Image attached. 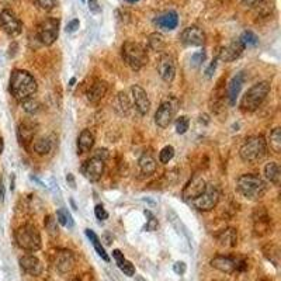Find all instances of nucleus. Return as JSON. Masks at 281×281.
Returning <instances> with one entry per match:
<instances>
[{"label": "nucleus", "mask_w": 281, "mask_h": 281, "mask_svg": "<svg viewBox=\"0 0 281 281\" xmlns=\"http://www.w3.org/2000/svg\"><path fill=\"white\" fill-rule=\"evenodd\" d=\"M38 89L34 76L23 69H14L10 76V93L17 101H23L35 94Z\"/></svg>", "instance_id": "nucleus-1"}, {"label": "nucleus", "mask_w": 281, "mask_h": 281, "mask_svg": "<svg viewBox=\"0 0 281 281\" xmlns=\"http://www.w3.org/2000/svg\"><path fill=\"white\" fill-rule=\"evenodd\" d=\"M267 190V183L258 175L246 173L236 179V191L248 200H260L266 196Z\"/></svg>", "instance_id": "nucleus-2"}, {"label": "nucleus", "mask_w": 281, "mask_h": 281, "mask_svg": "<svg viewBox=\"0 0 281 281\" xmlns=\"http://www.w3.org/2000/svg\"><path fill=\"white\" fill-rule=\"evenodd\" d=\"M270 89H272V86H270V82H267V80L253 84L241 99V104H239L241 110L245 111V113L256 111L259 107L265 103V100L267 99Z\"/></svg>", "instance_id": "nucleus-3"}, {"label": "nucleus", "mask_w": 281, "mask_h": 281, "mask_svg": "<svg viewBox=\"0 0 281 281\" xmlns=\"http://www.w3.org/2000/svg\"><path fill=\"white\" fill-rule=\"evenodd\" d=\"M267 153V142L265 137L255 135L248 138L239 149V156L246 163H255L262 160Z\"/></svg>", "instance_id": "nucleus-4"}, {"label": "nucleus", "mask_w": 281, "mask_h": 281, "mask_svg": "<svg viewBox=\"0 0 281 281\" xmlns=\"http://www.w3.org/2000/svg\"><path fill=\"white\" fill-rule=\"evenodd\" d=\"M121 55L124 62L128 65L132 70H141L148 63V53L144 45L135 41H127L122 44Z\"/></svg>", "instance_id": "nucleus-5"}, {"label": "nucleus", "mask_w": 281, "mask_h": 281, "mask_svg": "<svg viewBox=\"0 0 281 281\" xmlns=\"http://www.w3.org/2000/svg\"><path fill=\"white\" fill-rule=\"evenodd\" d=\"M17 245L27 252H37L41 249V235L39 231L31 224L21 225L14 234Z\"/></svg>", "instance_id": "nucleus-6"}, {"label": "nucleus", "mask_w": 281, "mask_h": 281, "mask_svg": "<svg viewBox=\"0 0 281 281\" xmlns=\"http://www.w3.org/2000/svg\"><path fill=\"white\" fill-rule=\"evenodd\" d=\"M220 190L215 184H207L205 190L197 198L190 201V204L198 211L207 213L217 207L218 201H220Z\"/></svg>", "instance_id": "nucleus-7"}, {"label": "nucleus", "mask_w": 281, "mask_h": 281, "mask_svg": "<svg viewBox=\"0 0 281 281\" xmlns=\"http://www.w3.org/2000/svg\"><path fill=\"white\" fill-rule=\"evenodd\" d=\"M177 108H179V101L176 97H167L163 100L155 114L156 125L159 128H167L173 121L176 113H177Z\"/></svg>", "instance_id": "nucleus-8"}, {"label": "nucleus", "mask_w": 281, "mask_h": 281, "mask_svg": "<svg viewBox=\"0 0 281 281\" xmlns=\"http://www.w3.org/2000/svg\"><path fill=\"white\" fill-rule=\"evenodd\" d=\"M58 34H59V20L56 18L42 20L37 28V37L42 45H52L58 39Z\"/></svg>", "instance_id": "nucleus-9"}, {"label": "nucleus", "mask_w": 281, "mask_h": 281, "mask_svg": "<svg viewBox=\"0 0 281 281\" xmlns=\"http://www.w3.org/2000/svg\"><path fill=\"white\" fill-rule=\"evenodd\" d=\"M0 27L10 37H17L23 31V24L20 21V18L7 8L0 13Z\"/></svg>", "instance_id": "nucleus-10"}, {"label": "nucleus", "mask_w": 281, "mask_h": 281, "mask_svg": "<svg viewBox=\"0 0 281 281\" xmlns=\"http://www.w3.org/2000/svg\"><path fill=\"white\" fill-rule=\"evenodd\" d=\"M104 169H106V160L100 159L97 156H93L90 159H87L82 165V173L83 176L90 180V182H99L100 179L104 175Z\"/></svg>", "instance_id": "nucleus-11"}, {"label": "nucleus", "mask_w": 281, "mask_h": 281, "mask_svg": "<svg viewBox=\"0 0 281 281\" xmlns=\"http://www.w3.org/2000/svg\"><path fill=\"white\" fill-rule=\"evenodd\" d=\"M158 73L160 79L166 83H172L176 76V63L172 55L169 53H162L158 61Z\"/></svg>", "instance_id": "nucleus-12"}, {"label": "nucleus", "mask_w": 281, "mask_h": 281, "mask_svg": "<svg viewBox=\"0 0 281 281\" xmlns=\"http://www.w3.org/2000/svg\"><path fill=\"white\" fill-rule=\"evenodd\" d=\"M207 187V183H205L204 177L200 175H194L190 179V182L187 183V186L183 189L182 197L186 203H190L194 198H197Z\"/></svg>", "instance_id": "nucleus-13"}, {"label": "nucleus", "mask_w": 281, "mask_h": 281, "mask_svg": "<svg viewBox=\"0 0 281 281\" xmlns=\"http://www.w3.org/2000/svg\"><path fill=\"white\" fill-rule=\"evenodd\" d=\"M131 96H132V101L138 113L141 115L148 114L151 110V100L148 97V93L139 84H134L131 87Z\"/></svg>", "instance_id": "nucleus-14"}, {"label": "nucleus", "mask_w": 281, "mask_h": 281, "mask_svg": "<svg viewBox=\"0 0 281 281\" xmlns=\"http://www.w3.org/2000/svg\"><path fill=\"white\" fill-rule=\"evenodd\" d=\"M180 39L186 46H203L205 44V34L197 25H190L183 31Z\"/></svg>", "instance_id": "nucleus-15"}, {"label": "nucleus", "mask_w": 281, "mask_h": 281, "mask_svg": "<svg viewBox=\"0 0 281 281\" xmlns=\"http://www.w3.org/2000/svg\"><path fill=\"white\" fill-rule=\"evenodd\" d=\"M53 265L56 267V270L62 274L70 273L73 270V267L76 265V259L73 256V253L70 251H58L55 255Z\"/></svg>", "instance_id": "nucleus-16"}, {"label": "nucleus", "mask_w": 281, "mask_h": 281, "mask_svg": "<svg viewBox=\"0 0 281 281\" xmlns=\"http://www.w3.org/2000/svg\"><path fill=\"white\" fill-rule=\"evenodd\" d=\"M243 51H245V45H243L239 39H235V41H232V42L228 44L227 46L221 48L217 59H220V61L222 62H234L236 61L238 58H241Z\"/></svg>", "instance_id": "nucleus-17"}, {"label": "nucleus", "mask_w": 281, "mask_h": 281, "mask_svg": "<svg viewBox=\"0 0 281 281\" xmlns=\"http://www.w3.org/2000/svg\"><path fill=\"white\" fill-rule=\"evenodd\" d=\"M20 266L27 274H30L32 277H38L42 274V263L39 262L38 258L32 256V255H25L23 258H20Z\"/></svg>", "instance_id": "nucleus-18"}, {"label": "nucleus", "mask_w": 281, "mask_h": 281, "mask_svg": "<svg viewBox=\"0 0 281 281\" xmlns=\"http://www.w3.org/2000/svg\"><path fill=\"white\" fill-rule=\"evenodd\" d=\"M253 220H255V232H256V235L263 236L270 231V217L267 215L266 210L263 207H260L255 211Z\"/></svg>", "instance_id": "nucleus-19"}, {"label": "nucleus", "mask_w": 281, "mask_h": 281, "mask_svg": "<svg viewBox=\"0 0 281 281\" xmlns=\"http://www.w3.org/2000/svg\"><path fill=\"white\" fill-rule=\"evenodd\" d=\"M243 83H245V73L243 72L236 73L235 76L231 79V82L228 84V101L231 106H235L236 104V100L241 94Z\"/></svg>", "instance_id": "nucleus-20"}, {"label": "nucleus", "mask_w": 281, "mask_h": 281, "mask_svg": "<svg viewBox=\"0 0 281 281\" xmlns=\"http://www.w3.org/2000/svg\"><path fill=\"white\" fill-rule=\"evenodd\" d=\"M210 265L214 269H217L218 272H222V273L231 274L236 272V259L229 258V256H215L214 259H211Z\"/></svg>", "instance_id": "nucleus-21"}, {"label": "nucleus", "mask_w": 281, "mask_h": 281, "mask_svg": "<svg viewBox=\"0 0 281 281\" xmlns=\"http://www.w3.org/2000/svg\"><path fill=\"white\" fill-rule=\"evenodd\" d=\"M108 90V84L104 80H96L94 83L89 86V89L86 90V97L90 103H99L100 100L106 96Z\"/></svg>", "instance_id": "nucleus-22"}, {"label": "nucleus", "mask_w": 281, "mask_h": 281, "mask_svg": "<svg viewBox=\"0 0 281 281\" xmlns=\"http://www.w3.org/2000/svg\"><path fill=\"white\" fill-rule=\"evenodd\" d=\"M155 24L158 25V28H162L165 31H173L179 24V15L176 11L162 13L155 18Z\"/></svg>", "instance_id": "nucleus-23"}, {"label": "nucleus", "mask_w": 281, "mask_h": 281, "mask_svg": "<svg viewBox=\"0 0 281 281\" xmlns=\"http://www.w3.org/2000/svg\"><path fill=\"white\" fill-rule=\"evenodd\" d=\"M215 239L221 248H235L238 243V232L235 228L222 229L220 234L215 236Z\"/></svg>", "instance_id": "nucleus-24"}, {"label": "nucleus", "mask_w": 281, "mask_h": 281, "mask_svg": "<svg viewBox=\"0 0 281 281\" xmlns=\"http://www.w3.org/2000/svg\"><path fill=\"white\" fill-rule=\"evenodd\" d=\"M34 135H35V127L34 124H30V122H21L18 125V129H17V138L20 141V144L23 146H28V145L32 142L34 139Z\"/></svg>", "instance_id": "nucleus-25"}, {"label": "nucleus", "mask_w": 281, "mask_h": 281, "mask_svg": "<svg viewBox=\"0 0 281 281\" xmlns=\"http://www.w3.org/2000/svg\"><path fill=\"white\" fill-rule=\"evenodd\" d=\"M138 166H139V170H141L142 175L151 176L156 172L158 163H156V160L152 156V153L145 152L142 153V156L138 160Z\"/></svg>", "instance_id": "nucleus-26"}, {"label": "nucleus", "mask_w": 281, "mask_h": 281, "mask_svg": "<svg viewBox=\"0 0 281 281\" xmlns=\"http://www.w3.org/2000/svg\"><path fill=\"white\" fill-rule=\"evenodd\" d=\"M93 146H94V134L90 129H83L77 138V151L79 153H87L90 152Z\"/></svg>", "instance_id": "nucleus-27"}, {"label": "nucleus", "mask_w": 281, "mask_h": 281, "mask_svg": "<svg viewBox=\"0 0 281 281\" xmlns=\"http://www.w3.org/2000/svg\"><path fill=\"white\" fill-rule=\"evenodd\" d=\"M265 175H266L267 180L270 183H273L274 186H280L281 170L279 163H276V162L267 163L266 167H265Z\"/></svg>", "instance_id": "nucleus-28"}, {"label": "nucleus", "mask_w": 281, "mask_h": 281, "mask_svg": "<svg viewBox=\"0 0 281 281\" xmlns=\"http://www.w3.org/2000/svg\"><path fill=\"white\" fill-rule=\"evenodd\" d=\"M32 148L34 151L38 153V155H48V153L52 151V142L49 138H37V139H32Z\"/></svg>", "instance_id": "nucleus-29"}, {"label": "nucleus", "mask_w": 281, "mask_h": 281, "mask_svg": "<svg viewBox=\"0 0 281 281\" xmlns=\"http://www.w3.org/2000/svg\"><path fill=\"white\" fill-rule=\"evenodd\" d=\"M148 45L155 52H162L166 46V41L160 32H152L148 35Z\"/></svg>", "instance_id": "nucleus-30"}, {"label": "nucleus", "mask_w": 281, "mask_h": 281, "mask_svg": "<svg viewBox=\"0 0 281 281\" xmlns=\"http://www.w3.org/2000/svg\"><path fill=\"white\" fill-rule=\"evenodd\" d=\"M86 236L90 239V242L93 243V246H94V249H96V252H97V255H99L100 258L103 259L104 262H110V256H108L106 253V251H104L103 245L100 242L99 236L96 235L91 229H86Z\"/></svg>", "instance_id": "nucleus-31"}, {"label": "nucleus", "mask_w": 281, "mask_h": 281, "mask_svg": "<svg viewBox=\"0 0 281 281\" xmlns=\"http://www.w3.org/2000/svg\"><path fill=\"white\" fill-rule=\"evenodd\" d=\"M269 145H270V149L274 153L281 152V129L274 128L270 132V138H269Z\"/></svg>", "instance_id": "nucleus-32"}, {"label": "nucleus", "mask_w": 281, "mask_h": 281, "mask_svg": "<svg viewBox=\"0 0 281 281\" xmlns=\"http://www.w3.org/2000/svg\"><path fill=\"white\" fill-rule=\"evenodd\" d=\"M56 221L65 228H73V218L68 210H65V208H59L56 211Z\"/></svg>", "instance_id": "nucleus-33"}, {"label": "nucleus", "mask_w": 281, "mask_h": 281, "mask_svg": "<svg viewBox=\"0 0 281 281\" xmlns=\"http://www.w3.org/2000/svg\"><path fill=\"white\" fill-rule=\"evenodd\" d=\"M20 103H21V107H23L24 111L31 115L37 114L39 110H41V103H39L38 100L32 99V97H28V99L23 100Z\"/></svg>", "instance_id": "nucleus-34"}, {"label": "nucleus", "mask_w": 281, "mask_h": 281, "mask_svg": "<svg viewBox=\"0 0 281 281\" xmlns=\"http://www.w3.org/2000/svg\"><path fill=\"white\" fill-rule=\"evenodd\" d=\"M44 227H45V231L51 238H56V236L59 235L58 221L55 220L53 215H46L45 221H44Z\"/></svg>", "instance_id": "nucleus-35"}, {"label": "nucleus", "mask_w": 281, "mask_h": 281, "mask_svg": "<svg viewBox=\"0 0 281 281\" xmlns=\"http://www.w3.org/2000/svg\"><path fill=\"white\" fill-rule=\"evenodd\" d=\"M238 39H239L243 45H245V48L249 45L255 46L259 44V37L256 35V34H255V32H253V31H251V30L243 31L242 35H241V37H239Z\"/></svg>", "instance_id": "nucleus-36"}, {"label": "nucleus", "mask_w": 281, "mask_h": 281, "mask_svg": "<svg viewBox=\"0 0 281 281\" xmlns=\"http://www.w3.org/2000/svg\"><path fill=\"white\" fill-rule=\"evenodd\" d=\"M117 103H118V107H120V110H121V114L124 115H128L129 114V110H131V101H129L128 96L121 91L120 94H118V99H117Z\"/></svg>", "instance_id": "nucleus-37"}, {"label": "nucleus", "mask_w": 281, "mask_h": 281, "mask_svg": "<svg viewBox=\"0 0 281 281\" xmlns=\"http://www.w3.org/2000/svg\"><path fill=\"white\" fill-rule=\"evenodd\" d=\"M190 128V120H189V117L187 115H180L177 120H176V132L177 134H186L187 131Z\"/></svg>", "instance_id": "nucleus-38"}, {"label": "nucleus", "mask_w": 281, "mask_h": 281, "mask_svg": "<svg viewBox=\"0 0 281 281\" xmlns=\"http://www.w3.org/2000/svg\"><path fill=\"white\" fill-rule=\"evenodd\" d=\"M173 156H175V148L170 146V145H167V146H165V148L159 152L160 163L166 165V163H169L170 160L173 159Z\"/></svg>", "instance_id": "nucleus-39"}, {"label": "nucleus", "mask_w": 281, "mask_h": 281, "mask_svg": "<svg viewBox=\"0 0 281 281\" xmlns=\"http://www.w3.org/2000/svg\"><path fill=\"white\" fill-rule=\"evenodd\" d=\"M144 214L149 218L148 222H146V225H145V231H146V232H153V231H156V229H158V220L155 218V215H153L151 211H148V210H145Z\"/></svg>", "instance_id": "nucleus-40"}, {"label": "nucleus", "mask_w": 281, "mask_h": 281, "mask_svg": "<svg viewBox=\"0 0 281 281\" xmlns=\"http://www.w3.org/2000/svg\"><path fill=\"white\" fill-rule=\"evenodd\" d=\"M118 267H120V270H121L125 276H128V277H134V276H135V266H134L131 262H128V260L124 259L121 263L118 265Z\"/></svg>", "instance_id": "nucleus-41"}, {"label": "nucleus", "mask_w": 281, "mask_h": 281, "mask_svg": "<svg viewBox=\"0 0 281 281\" xmlns=\"http://www.w3.org/2000/svg\"><path fill=\"white\" fill-rule=\"evenodd\" d=\"M179 179V170L177 169H173V170H169L167 173H165V180H166L167 186H172L175 184Z\"/></svg>", "instance_id": "nucleus-42"}, {"label": "nucleus", "mask_w": 281, "mask_h": 281, "mask_svg": "<svg viewBox=\"0 0 281 281\" xmlns=\"http://www.w3.org/2000/svg\"><path fill=\"white\" fill-rule=\"evenodd\" d=\"M35 3H37L42 10H46V11H48V10H52V8L56 6L58 0H35Z\"/></svg>", "instance_id": "nucleus-43"}, {"label": "nucleus", "mask_w": 281, "mask_h": 281, "mask_svg": "<svg viewBox=\"0 0 281 281\" xmlns=\"http://www.w3.org/2000/svg\"><path fill=\"white\" fill-rule=\"evenodd\" d=\"M205 59V52L204 51H198V52L191 55V65L193 66H200Z\"/></svg>", "instance_id": "nucleus-44"}, {"label": "nucleus", "mask_w": 281, "mask_h": 281, "mask_svg": "<svg viewBox=\"0 0 281 281\" xmlns=\"http://www.w3.org/2000/svg\"><path fill=\"white\" fill-rule=\"evenodd\" d=\"M94 214H96V218L100 221H106L108 218V213H107L106 210H104V207L103 205H96V208H94Z\"/></svg>", "instance_id": "nucleus-45"}, {"label": "nucleus", "mask_w": 281, "mask_h": 281, "mask_svg": "<svg viewBox=\"0 0 281 281\" xmlns=\"http://www.w3.org/2000/svg\"><path fill=\"white\" fill-rule=\"evenodd\" d=\"M173 270H175L176 274L183 276V274L186 273V270H187V266H186L184 262H176L175 265H173Z\"/></svg>", "instance_id": "nucleus-46"}, {"label": "nucleus", "mask_w": 281, "mask_h": 281, "mask_svg": "<svg viewBox=\"0 0 281 281\" xmlns=\"http://www.w3.org/2000/svg\"><path fill=\"white\" fill-rule=\"evenodd\" d=\"M89 10L91 13H100L101 11V6H100L99 0H89Z\"/></svg>", "instance_id": "nucleus-47"}, {"label": "nucleus", "mask_w": 281, "mask_h": 281, "mask_svg": "<svg viewBox=\"0 0 281 281\" xmlns=\"http://www.w3.org/2000/svg\"><path fill=\"white\" fill-rule=\"evenodd\" d=\"M79 25H80L79 20H77V18H73V20H70L68 23V25H66V31H68V32H75V31L79 28Z\"/></svg>", "instance_id": "nucleus-48"}, {"label": "nucleus", "mask_w": 281, "mask_h": 281, "mask_svg": "<svg viewBox=\"0 0 281 281\" xmlns=\"http://www.w3.org/2000/svg\"><path fill=\"white\" fill-rule=\"evenodd\" d=\"M113 258H114V260L117 262V265H120L122 260H124V253H122L120 249H115V251H113Z\"/></svg>", "instance_id": "nucleus-49"}, {"label": "nucleus", "mask_w": 281, "mask_h": 281, "mask_svg": "<svg viewBox=\"0 0 281 281\" xmlns=\"http://www.w3.org/2000/svg\"><path fill=\"white\" fill-rule=\"evenodd\" d=\"M217 58L214 59L213 62H211V65L208 66V69L205 70V75H207V77H213V73H214V70H215V68H217Z\"/></svg>", "instance_id": "nucleus-50"}, {"label": "nucleus", "mask_w": 281, "mask_h": 281, "mask_svg": "<svg viewBox=\"0 0 281 281\" xmlns=\"http://www.w3.org/2000/svg\"><path fill=\"white\" fill-rule=\"evenodd\" d=\"M243 3L246 6H251V7H256V6H260L265 0H242Z\"/></svg>", "instance_id": "nucleus-51"}, {"label": "nucleus", "mask_w": 281, "mask_h": 281, "mask_svg": "<svg viewBox=\"0 0 281 281\" xmlns=\"http://www.w3.org/2000/svg\"><path fill=\"white\" fill-rule=\"evenodd\" d=\"M94 156H97V158H100V159L106 160L107 158H108V151H107V149H99V151L96 152Z\"/></svg>", "instance_id": "nucleus-52"}, {"label": "nucleus", "mask_w": 281, "mask_h": 281, "mask_svg": "<svg viewBox=\"0 0 281 281\" xmlns=\"http://www.w3.org/2000/svg\"><path fill=\"white\" fill-rule=\"evenodd\" d=\"M4 200V183H3V177L0 176V205L3 204Z\"/></svg>", "instance_id": "nucleus-53"}, {"label": "nucleus", "mask_w": 281, "mask_h": 281, "mask_svg": "<svg viewBox=\"0 0 281 281\" xmlns=\"http://www.w3.org/2000/svg\"><path fill=\"white\" fill-rule=\"evenodd\" d=\"M66 182L70 184V187L72 189H76V183H75V177H73V175L72 173H68V176H66Z\"/></svg>", "instance_id": "nucleus-54"}, {"label": "nucleus", "mask_w": 281, "mask_h": 281, "mask_svg": "<svg viewBox=\"0 0 281 281\" xmlns=\"http://www.w3.org/2000/svg\"><path fill=\"white\" fill-rule=\"evenodd\" d=\"M3 149H4V142H3V138H0V155L3 152Z\"/></svg>", "instance_id": "nucleus-55"}, {"label": "nucleus", "mask_w": 281, "mask_h": 281, "mask_svg": "<svg viewBox=\"0 0 281 281\" xmlns=\"http://www.w3.org/2000/svg\"><path fill=\"white\" fill-rule=\"evenodd\" d=\"M75 82H76V79H75V77H72V79H70V82H69V86H73Z\"/></svg>", "instance_id": "nucleus-56"}, {"label": "nucleus", "mask_w": 281, "mask_h": 281, "mask_svg": "<svg viewBox=\"0 0 281 281\" xmlns=\"http://www.w3.org/2000/svg\"><path fill=\"white\" fill-rule=\"evenodd\" d=\"M125 1H128V3H137L139 0H125Z\"/></svg>", "instance_id": "nucleus-57"}, {"label": "nucleus", "mask_w": 281, "mask_h": 281, "mask_svg": "<svg viewBox=\"0 0 281 281\" xmlns=\"http://www.w3.org/2000/svg\"><path fill=\"white\" fill-rule=\"evenodd\" d=\"M72 281H79V280H72Z\"/></svg>", "instance_id": "nucleus-58"}]
</instances>
